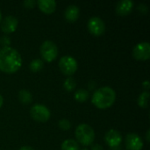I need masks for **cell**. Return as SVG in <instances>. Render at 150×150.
Here are the masks:
<instances>
[{"mask_svg": "<svg viewBox=\"0 0 150 150\" xmlns=\"http://www.w3.org/2000/svg\"><path fill=\"white\" fill-rule=\"evenodd\" d=\"M22 66L20 54L11 47L0 49V70L6 74H13L19 70Z\"/></svg>", "mask_w": 150, "mask_h": 150, "instance_id": "obj_1", "label": "cell"}, {"mask_svg": "<svg viewBox=\"0 0 150 150\" xmlns=\"http://www.w3.org/2000/svg\"><path fill=\"white\" fill-rule=\"evenodd\" d=\"M116 101L115 91L108 86H104L94 91L91 97V103L98 109L110 108Z\"/></svg>", "mask_w": 150, "mask_h": 150, "instance_id": "obj_2", "label": "cell"}, {"mask_svg": "<svg viewBox=\"0 0 150 150\" xmlns=\"http://www.w3.org/2000/svg\"><path fill=\"white\" fill-rule=\"evenodd\" d=\"M75 135L77 143L88 147L93 144L95 140V132L94 129L88 124L83 123L76 127L75 131Z\"/></svg>", "mask_w": 150, "mask_h": 150, "instance_id": "obj_3", "label": "cell"}, {"mask_svg": "<svg viewBox=\"0 0 150 150\" xmlns=\"http://www.w3.org/2000/svg\"><path fill=\"white\" fill-rule=\"evenodd\" d=\"M40 53L41 58L46 62H52L58 56V47L56 44L52 40H45L42 42L40 47Z\"/></svg>", "mask_w": 150, "mask_h": 150, "instance_id": "obj_4", "label": "cell"}, {"mask_svg": "<svg viewBox=\"0 0 150 150\" xmlns=\"http://www.w3.org/2000/svg\"><path fill=\"white\" fill-rule=\"evenodd\" d=\"M59 69L61 72L68 76H73L78 68L76 60L71 55H64L59 61Z\"/></svg>", "mask_w": 150, "mask_h": 150, "instance_id": "obj_5", "label": "cell"}, {"mask_svg": "<svg viewBox=\"0 0 150 150\" xmlns=\"http://www.w3.org/2000/svg\"><path fill=\"white\" fill-rule=\"evenodd\" d=\"M30 116L34 121L44 123L50 119L51 112L46 105L41 104H36L32 106L30 110Z\"/></svg>", "mask_w": 150, "mask_h": 150, "instance_id": "obj_6", "label": "cell"}, {"mask_svg": "<svg viewBox=\"0 0 150 150\" xmlns=\"http://www.w3.org/2000/svg\"><path fill=\"white\" fill-rule=\"evenodd\" d=\"M87 28L92 35L98 37L104 34L105 25L104 20L99 17H91L87 23Z\"/></svg>", "mask_w": 150, "mask_h": 150, "instance_id": "obj_7", "label": "cell"}, {"mask_svg": "<svg viewBox=\"0 0 150 150\" xmlns=\"http://www.w3.org/2000/svg\"><path fill=\"white\" fill-rule=\"evenodd\" d=\"M133 56L138 61H147L150 58V44L148 41H142L133 48Z\"/></svg>", "mask_w": 150, "mask_h": 150, "instance_id": "obj_8", "label": "cell"}, {"mask_svg": "<svg viewBox=\"0 0 150 150\" xmlns=\"http://www.w3.org/2000/svg\"><path fill=\"white\" fill-rule=\"evenodd\" d=\"M125 144L127 150H142L144 146L142 137L135 133H130L126 136Z\"/></svg>", "mask_w": 150, "mask_h": 150, "instance_id": "obj_9", "label": "cell"}, {"mask_svg": "<svg viewBox=\"0 0 150 150\" xmlns=\"http://www.w3.org/2000/svg\"><path fill=\"white\" fill-rule=\"evenodd\" d=\"M105 142L110 149L119 148L122 142V135L118 130L111 129L106 132L105 135Z\"/></svg>", "mask_w": 150, "mask_h": 150, "instance_id": "obj_10", "label": "cell"}, {"mask_svg": "<svg viewBox=\"0 0 150 150\" xmlns=\"http://www.w3.org/2000/svg\"><path fill=\"white\" fill-rule=\"evenodd\" d=\"M18 18L14 16H6L2 21H1V30L3 33L9 34L12 33L17 30L18 27Z\"/></svg>", "mask_w": 150, "mask_h": 150, "instance_id": "obj_11", "label": "cell"}, {"mask_svg": "<svg viewBox=\"0 0 150 150\" xmlns=\"http://www.w3.org/2000/svg\"><path fill=\"white\" fill-rule=\"evenodd\" d=\"M134 5V2L131 0H121L116 4V13L119 16H127L131 13Z\"/></svg>", "mask_w": 150, "mask_h": 150, "instance_id": "obj_12", "label": "cell"}, {"mask_svg": "<svg viewBox=\"0 0 150 150\" xmlns=\"http://www.w3.org/2000/svg\"><path fill=\"white\" fill-rule=\"evenodd\" d=\"M79 15H80V9L76 4L69 5L64 11V18L69 23L76 22L78 19Z\"/></svg>", "mask_w": 150, "mask_h": 150, "instance_id": "obj_13", "label": "cell"}, {"mask_svg": "<svg viewBox=\"0 0 150 150\" xmlns=\"http://www.w3.org/2000/svg\"><path fill=\"white\" fill-rule=\"evenodd\" d=\"M39 9L45 14H52L56 9V2L54 0H39L36 1Z\"/></svg>", "mask_w": 150, "mask_h": 150, "instance_id": "obj_14", "label": "cell"}, {"mask_svg": "<svg viewBox=\"0 0 150 150\" xmlns=\"http://www.w3.org/2000/svg\"><path fill=\"white\" fill-rule=\"evenodd\" d=\"M18 100L24 105H28L33 101V95L28 90L22 89L18 91Z\"/></svg>", "mask_w": 150, "mask_h": 150, "instance_id": "obj_15", "label": "cell"}, {"mask_svg": "<svg viewBox=\"0 0 150 150\" xmlns=\"http://www.w3.org/2000/svg\"><path fill=\"white\" fill-rule=\"evenodd\" d=\"M90 98V92L85 89H79L74 93V98L79 103H83L87 101Z\"/></svg>", "mask_w": 150, "mask_h": 150, "instance_id": "obj_16", "label": "cell"}, {"mask_svg": "<svg viewBox=\"0 0 150 150\" xmlns=\"http://www.w3.org/2000/svg\"><path fill=\"white\" fill-rule=\"evenodd\" d=\"M61 149L62 150H80V147L76 141L73 139H67L62 143Z\"/></svg>", "mask_w": 150, "mask_h": 150, "instance_id": "obj_17", "label": "cell"}, {"mask_svg": "<svg viewBox=\"0 0 150 150\" xmlns=\"http://www.w3.org/2000/svg\"><path fill=\"white\" fill-rule=\"evenodd\" d=\"M149 92L143 91L140 94V96L137 99V104L141 108L146 109L149 106Z\"/></svg>", "mask_w": 150, "mask_h": 150, "instance_id": "obj_18", "label": "cell"}, {"mask_svg": "<svg viewBox=\"0 0 150 150\" xmlns=\"http://www.w3.org/2000/svg\"><path fill=\"white\" fill-rule=\"evenodd\" d=\"M43 67H44V62L41 59H34L29 64V69L33 73L40 71L43 69Z\"/></svg>", "mask_w": 150, "mask_h": 150, "instance_id": "obj_19", "label": "cell"}, {"mask_svg": "<svg viewBox=\"0 0 150 150\" xmlns=\"http://www.w3.org/2000/svg\"><path fill=\"white\" fill-rule=\"evenodd\" d=\"M76 87V80L71 77V76H69L67 77L65 80H64V83H63V88L66 91L68 92H72L75 91Z\"/></svg>", "mask_w": 150, "mask_h": 150, "instance_id": "obj_20", "label": "cell"}, {"mask_svg": "<svg viewBox=\"0 0 150 150\" xmlns=\"http://www.w3.org/2000/svg\"><path fill=\"white\" fill-rule=\"evenodd\" d=\"M58 127L60 129L63 130V131H68L71 128V123L69 120L66 119H62L59 120L58 122Z\"/></svg>", "mask_w": 150, "mask_h": 150, "instance_id": "obj_21", "label": "cell"}, {"mask_svg": "<svg viewBox=\"0 0 150 150\" xmlns=\"http://www.w3.org/2000/svg\"><path fill=\"white\" fill-rule=\"evenodd\" d=\"M0 45H1L3 47H10V45H11V39H10L8 36H6V35L1 37V38H0Z\"/></svg>", "mask_w": 150, "mask_h": 150, "instance_id": "obj_22", "label": "cell"}, {"mask_svg": "<svg viewBox=\"0 0 150 150\" xmlns=\"http://www.w3.org/2000/svg\"><path fill=\"white\" fill-rule=\"evenodd\" d=\"M23 5L26 9H33L36 5V1L34 0H25L23 2Z\"/></svg>", "mask_w": 150, "mask_h": 150, "instance_id": "obj_23", "label": "cell"}, {"mask_svg": "<svg viewBox=\"0 0 150 150\" xmlns=\"http://www.w3.org/2000/svg\"><path fill=\"white\" fill-rule=\"evenodd\" d=\"M137 9H138V11L142 13V14H147L148 13V11H149V7L145 4H138V6H137Z\"/></svg>", "mask_w": 150, "mask_h": 150, "instance_id": "obj_24", "label": "cell"}, {"mask_svg": "<svg viewBox=\"0 0 150 150\" xmlns=\"http://www.w3.org/2000/svg\"><path fill=\"white\" fill-rule=\"evenodd\" d=\"M142 88L145 90V91H149L150 88L149 81H144V82L142 83Z\"/></svg>", "mask_w": 150, "mask_h": 150, "instance_id": "obj_25", "label": "cell"}, {"mask_svg": "<svg viewBox=\"0 0 150 150\" xmlns=\"http://www.w3.org/2000/svg\"><path fill=\"white\" fill-rule=\"evenodd\" d=\"M91 150H104L103 147L99 144H92Z\"/></svg>", "mask_w": 150, "mask_h": 150, "instance_id": "obj_26", "label": "cell"}, {"mask_svg": "<svg viewBox=\"0 0 150 150\" xmlns=\"http://www.w3.org/2000/svg\"><path fill=\"white\" fill-rule=\"evenodd\" d=\"M19 150H34L32 147H30V146H23V147H21Z\"/></svg>", "mask_w": 150, "mask_h": 150, "instance_id": "obj_27", "label": "cell"}, {"mask_svg": "<svg viewBox=\"0 0 150 150\" xmlns=\"http://www.w3.org/2000/svg\"><path fill=\"white\" fill-rule=\"evenodd\" d=\"M149 135H150V130H148V131H147V133H146V141H147L148 142H149V141H150Z\"/></svg>", "mask_w": 150, "mask_h": 150, "instance_id": "obj_28", "label": "cell"}, {"mask_svg": "<svg viewBox=\"0 0 150 150\" xmlns=\"http://www.w3.org/2000/svg\"><path fill=\"white\" fill-rule=\"evenodd\" d=\"M3 104H4V98H3V96L0 94V108L2 107Z\"/></svg>", "mask_w": 150, "mask_h": 150, "instance_id": "obj_29", "label": "cell"}, {"mask_svg": "<svg viewBox=\"0 0 150 150\" xmlns=\"http://www.w3.org/2000/svg\"><path fill=\"white\" fill-rule=\"evenodd\" d=\"M2 21V14H1V11H0V23Z\"/></svg>", "mask_w": 150, "mask_h": 150, "instance_id": "obj_30", "label": "cell"}, {"mask_svg": "<svg viewBox=\"0 0 150 150\" xmlns=\"http://www.w3.org/2000/svg\"><path fill=\"white\" fill-rule=\"evenodd\" d=\"M80 150H89L87 148H83V149H81Z\"/></svg>", "mask_w": 150, "mask_h": 150, "instance_id": "obj_31", "label": "cell"}]
</instances>
